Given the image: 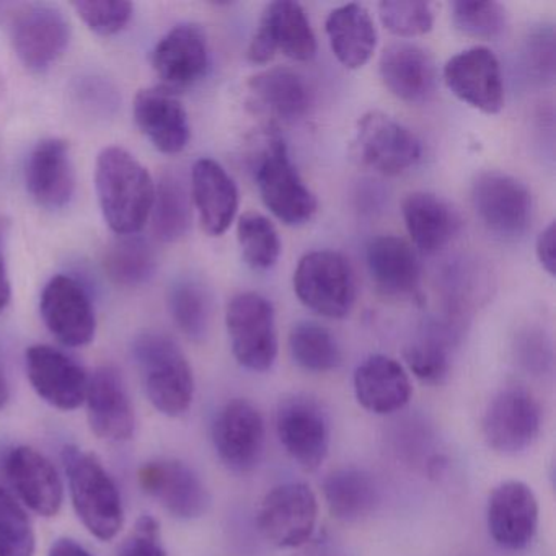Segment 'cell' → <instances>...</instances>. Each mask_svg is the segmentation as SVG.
<instances>
[{
	"label": "cell",
	"mask_w": 556,
	"mask_h": 556,
	"mask_svg": "<svg viewBox=\"0 0 556 556\" xmlns=\"http://www.w3.org/2000/svg\"><path fill=\"white\" fill-rule=\"evenodd\" d=\"M96 188L103 217L118 236H136L151 217L155 184L126 149L106 148L97 159Z\"/></svg>",
	"instance_id": "obj_1"
},
{
	"label": "cell",
	"mask_w": 556,
	"mask_h": 556,
	"mask_svg": "<svg viewBox=\"0 0 556 556\" xmlns=\"http://www.w3.org/2000/svg\"><path fill=\"white\" fill-rule=\"evenodd\" d=\"M63 465L74 509L86 529L103 542L115 539L125 523V509L118 486L102 462L76 445H67Z\"/></svg>",
	"instance_id": "obj_2"
},
{
	"label": "cell",
	"mask_w": 556,
	"mask_h": 556,
	"mask_svg": "<svg viewBox=\"0 0 556 556\" xmlns=\"http://www.w3.org/2000/svg\"><path fill=\"white\" fill-rule=\"evenodd\" d=\"M132 351L152 406L170 418L185 415L193 403L194 377L180 346L165 334L144 333Z\"/></svg>",
	"instance_id": "obj_3"
},
{
	"label": "cell",
	"mask_w": 556,
	"mask_h": 556,
	"mask_svg": "<svg viewBox=\"0 0 556 556\" xmlns=\"http://www.w3.org/2000/svg\"><path fill=\"white\" fill-rule=\"evenodd\" d=\"M255 181L265 206L286 226H304L317 213V198L292 165L285 142L269 138L255 165Z\"/></svg>",
	"instance_id": "obj_4"
},
{
	"label": "cell",
	"mask_w": 556,
	"mask_h": 556,
	"mask_svg": "<svg viewBox=\"0 0 556 556\" xmlns=\"http://www.w3.org/2000/svg\"><path fill=\"white\" fill-rule=\"evenodd\" d=\"M292 285L299 301L321 317H348L356 301L350 263L330 250L307 253L295 268Z\"/></svg>",
	"instance_id": "obj_5"
},
{
	"label": "cell",
	"mask_w": 556,
	"mask_h": 556,
	"mask_svg": "<svg viewBox=\"0 0 556 556\" xmlns=\"http://www.w3.org/2000/svg\"><path fill=\"white\" fill-rule=\"evenodd\" d=\"M226 324L237 363L253 372L271 369L278 357L271 302L256 292H242L227 305Z\"/></svg>",
	"instance_id": "obj_6"
},
{
	"label": "cell",
	"mask_w": 556,
	"mask_h": 556,
	"mask_svg": "<svg viewBox=\"0 0 556 556\" xmlns=\"http://www.w3.org/2000/svg\"><path fill=\"white\" fill-rule=\"evenodd\" d=\"M481 431L488 447L497 454L517 455L527 451L542 431L539 400L523 387H506L488 405Z\"/></svg>",
	"instance_id": "obj_7"
},
{
	"label": "cell",
	"mask_w": 556,
	"mask_h": 556,
	"mask_svg": "<svg viewBox=\"0 0 556 556\" xmlns=\"http://www.w3.org/2000/svg\"><path fill=\"white\" fill-rule=\"evenodd\" d=\"M318 501L305 483L273 488L260 504L256 526L266 542L278 548H298L314 535Z\"/></svg>",
	"instance_id": "obj_8"
},
{
	"label": "cell",
	"mask_w": 556,
	"mask_h": 556,
	"mask_svg": "<svg viewBox=\"0 0 556 556\" xmlns=\"http://www.w3.org/2000/svg\"><path fill=\"white\" fill-rule=\"evenodd\" d=\"M353 157L364 168L382 175H399L421 157V144L405 126L382 112H369L357 123Z\"/></svg>",
	"instance_id": "obj_9"
},
{
	"label": "cell",
	"mask_w": 556,
	"mask_h": 556,
	"mask_svg": "<svg viewBox=\"0 0 556 556\" xmlns=\"http://www.w3.org/2000/svg\"><path fill=\"white\" fill-rule=\"evenodd\" d=\"M475 213L490 232L504 239L523 236L532 223L529 188L503 172H484L471 187Z\"/></svg>",
	"instance_id": "obj_10"
},
{
	"label": "cell",
	"mask_w": 556,
	"mask_h": 556,
	"mask_svg": "<svg viewBox=\"0 0 556 556\" xmlns=\"http://www.w3.org/2000/svg\"><path fill=\"white\" fill-rule=\"evenodd\" d=\"M276 431L299 467L307 471L321 467L330 451V421L317 400L307 395L282 400L276 412Z\"/></svg>",
	"instance_id": "obj_11"
},
{
	"label": "cell",
	"mask_w": 556,
	"mask_h": 556,
	"mask_svg": "<svg viewBox=\"0 0 556 556\" xmlns=\"http://www.w3.org/2000/svg\"><path fill=\"white\" fill-rule=\"evenodd\" d=\"M278 51L294 61H311L317 53V38L307 14L291 0L266 5L247 54L253 64H266Z\"/></svg>",
	"instance_id": "obj_12"
},
{
	"label": "cell",
	"mask_w": 556,
	"mask_h": 556,
	"mask_svg": "<svg viewBox=\"0 0 556 556\" xmlns=\"http://www.w3.org/2000/svg\"><path fill=\"white\" fill-rule=\"evenodd\" d=\"M11 40L22 64L41 73L53 66L70 47V21L53 5H25L12 21Z\"/></svg>",
	"instance_id": "obj_13"
},
{
	"label": "cell",
	"mask_w": 556,
	"mask_h": 556,
	"mask_svg": "<svg viewBox=\"0 0 556 556\" xmlns=\"http://www.w3.org/2000/svg\"><path fill=\"white\" fill-rule=\"evenodd\" d=\"M213 444L230 470L247 473L258 467L265 451V421L260 409L249 400H230L214 419Z\"/></svg>",
	"instance_id": "obj_14"
},
{
	"label": "cell",
	"mask_w": 556,
	"mask_h": 556,
	"mask_svg": "<svg viewBox=\"0 0 556 556\" xmlns=\"http://www.w3.org/2000/svg\"><path fill=\"white\" fill-rule=\"evenodd\" d=\"M142 491L181 520L198 519L211 506V494L200 475L174 458L148 462L139 468Z\"/></svg>",
	"instance_id": "obj_15"
},
{
	"label": "cell",
	"mask_w": 556,
	"mask_h": 556,
	"mask_svg": "<svg viewBox=\"0 0 556 556\" xmlns=\"http://www.w3.org/2000/svg\"><path fill=\"white\" fill-rule=\"evenodd\" d=\"M41 317L64 346L83 348L96 338L97 318L90 295L71 276H54L41 294Z\"/></svg>",
	"instance_id": "obj_16"
},
{
	"label": "cell",
	"mask_w": 556,
	"mask_h": 556,
	"mask_svg": "<svg viewBox=\"0 0 556 556\" xmlns=\"http://www.w3.org/2000/svg\"><path fill=\"white\" fill-rule=\"evenodd\" d=\"M445 86L460 102L484 115H497L504 106L500 61L483 47L462 51L444 66Z\"/></svg>",
	"instance_id": "obj_17"
},
{
	"label": "cell",
	"mask_w": 556,
	"mask_h": 556,
	"mask_svg": "<svg viewBox=\"0 0 556 556\" xmlns=\"http://www.w3.org/2000/svg\"><path fill=\"white\" fill-rule=\"evenodd\" d=\"M25 363L28 380L45 402L63 412L84 405L89 376L73 357L48 344H35L28 348Z\"/></svg>",
	"instance_id": "obj_18"
},
{
	"label": "cell",
	"mask_w": 556,
	"mask_h": 556,
	"mask_svg": "<svg viewBox=\"0 0 556 556\" xmlns=\"http://www.w3.org/2000/svg\"><path fill=\"white\" fill-rule=\"evenodd\" d=\"M488 530L501 548L519 552L533 542L539 529V501L529 484L503 481L488 501Z\"/></svg>",
	"instance_id": "obj_19"
},
{
	"label": "cell",
	"mask_w": 556,
	"mask_h": 556,
	"mask_svg": "<svg viewBox=\"0 0 556 556\" xmlns=\"http://www.w3.org/2000/svg\"><path fill=\"white\" fill-rule=\"evenodd\" d=\"M87 419L100 439L128 441L135 434L136 416L122 374L112 366L99 367L89 377Z\"/></svg>",
	"instance_id": "obj_20"
},
{
	"label": "cell",
	"mask_w": 556,
	"mask_h": 556,
	"mask_svg": "<svg viewBox=\"0 0 556 556\" xmlns=\"http://www.w3.org/2000/svg\"><path fill=\"white\" fill-rule=\"evenodd\" d=\"M5 473L25 506L38 516L54 517L64 501V484L56 467L37 448H12L5 460Z\"/></svg>",
	"instance_id": "obj_21"
},
{
	"label": "cell",
	"mask_w": 556,
	"mask_h": 556,
	"mask_svg": "<svg viewBox=\"0 0 556 556\" xmlns=\"http://www.w3.org/2000/svg\"><path fill=\"white\" fill-rule=\"evenodd\" d=\"M152 66L164 89L193 86L206 76L210 67L206 35L197 25H178L159 41Z\"/></svg>",
	"instance_id": "obj_22"
},
{
	"label": "cell",
	"mask_w": 556,
	"mask_h": 556,
	"mask_svg": "<svg viewBox=\"0 0 556 556\" xmlns=\"http://www.w3.org/2000/svg\"><path fill=\"white\" fill-rule=\"evenodd\" d=\"M25 181L38 206L61 210L70 204L76 190V172L67 142L63 139L41 141L28 157Z\"/></svg>",
	"instance_id": "obj_23"
},
{
	"label": "cell",
	"mask_w": 556,
	"mask_h": 556,
	"mask_svg": "<svg viewBox=\"0 0 556 556\" xmlns=\"http://www.w3.org/2000/svg\"><path fill=\"white\" fill-rule=\"evenodd\" d=\"M136 125L162 154H180L190 142L187 110L172 90L164 87L144 89L136 96Z\"/></svg>",
	"instance_id": "obj_24"
},
{
	"label": "cell",
	"mask_w": 556,
	"mask_h": 556,
	"mask_svg": "<svg viewBox=\"0 0 556 556\" xmlns=\"http://www.w3.org/2000/svg\"><path fill=\"white\" fill-rule=\"evenodd\" d=\"M383 86L402 102H429L438 90V67L428 51L412 43H393L379 63Z\"/></svg>",
	"instance_id": "obj_25"
},
{
	"label": "cell",
	"mask_w": 556,
	"mask_h": 556,
	"mask_svg": "<svg viewBox=\"0 0 556 556\" xmlns=\"http://www.w3.org/2000/svg\"><path fill=\"white\" fill-rule=\"evenodd\" d=\"M191 198L207 236L219 237L229 230L239 210V190L232 177L213 159H201L193 165Z\"/></svg>",
	"instance_id": "obj_26"
},
{
	"label": "cell",
	"mask_w": 556,
	"mask_h": 556,
	"mask_svg": "<svg viewBox=\"0 0 556 556\" xmlns=\"http://www.w3.org/2000/svg\"><path fill=\"white\" fill-rule=\"evenodd\" d=\"M412 392V382L402 364L383 354L367 357L354 372L357 402L376 415H392L405 408Z\"/></svg>",
	"instance_id": "obj_27"
},
{
	"label": "cell",
	"mask_w": 556,
	"mask_h": 556,
	"mask_svg": "<svg viewBox=\"0 0 556 556\" xmlns=\"http://www.w3.org/2000/svg\"><path fill=\"white\" fill-rule=\"evenodd\" d=\"M367 268L374 285L387 295H409L419 285L418 256L406 240L380 236L370 240L366 252Z\"/></svg>",
	"instance_id": "obj_28"
},
{
	"label": "cell",
	"mask_w": 556,
	"mask_h": 556,
	"mask_svg": "<svg viewBox=\"0 0 556 556\" xmlns=\"http://www.w3.org/2000/svg\"><path fill=\"white\" fill-rule=\"evenodd\" d=\"M402 213L413 243L425 253L447 247L460 226L457 213L447 201L422 191L405 198Z\"/></svg>",
	"instance_id": "obj_29"
},
{
	"label": "cell",
	"mask_w": 556,
	"mask_h": 556,
	"mask_svg": "<svg viewBox=\"0 0 556 556\" xmlns=\"http://www.w3.org/2000/svg\"><path fill=\"white\" fill-rule=\"evenodd\" d=\"M325 30L331 51L346 70H361L369 63L377 47V30L363 5L334 9L328 15Z\"/></svg>",
	"instance_id": "obj_30"
},
{
	"label": "cell",
	"mask_w": 556,
	"mask_h": 556,
	"mask_svg": "<svg viewBox=\"0 0 556 556\" xmlns=\"http://www.w3.org/2000/svg\"><path fill=\"white\" fill-rule=\"evenodd\" d=\"M256 105L282 122H295L307 113L312 96L304 77L288 67H273L249 83Z\"/></svg>",
	"instance_id": "obj_31"
},
{
	"label": "cell",
	"mask_w": 556,
	"mask_h": 556,
	"mask_svg": "<svg viewBox=\"0 0 556 556\" xmlns=\"http://www.w3.org/2000/svg\"><path fill=\"white\" fill-rule=\"evenodd\" d=\"M324 494L331 516L341 522H357L370 516L380 500L372 475L356 467L340 468L328 475Z\"/></svg>",
	"instance_id": "obj_32"
},
{
	"label": "cell",
	"mask_w": 556,
	"mask_h": 556,
	"mask_svg": "<svg viewBox=\"0 0 556 556\" xmlns=\"http://www.w3.org/2000/svg\"><path fill=\"white\" fill-rule=\"evenodd\" d=\"M151 219L152 230L162 242H177L187 236L191 226L190 193L177 175H164L155 185Z\"/></svg>",
	"instance_id": "obj_33"
},
{
	"label": "cell",
	"mask_w": 556,
	"mask_h": 556,
	"mask_svg": "<svg viewBox=\"0 0 556 556\" xmlns=\"http://www.w3.org/2000/svg\"><path fill=\"white\" fill-rule=\"evenodd\" d=\"M155 253L149 242L138 236H119L110 243L103 256V269L110 281L123 288H138L155 273Z\"/></svg>",
	"instance_id": "obj_34"
},
{
	"label": "cell",
	"mask_w": 556,
	"mask_h": 556,
	"mask_svg": "<svg viewBox=\"0 0 556 556\" xmlns=\"http://www.w3.org/2000/svg\"><path fill=\"white\" fill-rule=\"evenodd\" d=\"M289 351L294 363L308 372H330L341 364L337 338L314 321H299L292 327Z\"/></svg>",
	"instance_id": "obj_35"
},
{
	"label": "cell",
	"mask_w": 556,
	"mask_h": 556,
	"mask_svg": "<svg viewBox=\"0 0 556 556\" xmlns=\"http://www.w3.org/2000/svg\"><path fill=\"white\" fill-rule=\"evenodd\" d=\"M237 239L247 265L258 271L273 268L281 255L278 230L263 214H243L237 224Z\"/></svg>",
	"instance_id": "obj_36"
},
{
	"label": "cell",
	"mask_w": 556,
	"mask_h": 556,
	"mask_svg": "<svg viewBox=\"0 0 556 556\" xmlns=\"http://www.w3.org/2000/svg\"><path fill=\"white\" fill-rule=\"evenodd\" d=\"M406 366L421 382L442 383L451 370V340L442 331H431L409 343L403 351Z\"/></svg>",
	"instance_id": "obj_37"
},
{
	"label": "cell",
	"mask_w": 556,
	"mask_h": 556,
	"mask_svg": "<svg viewBox=\"0 0 556 556\" xmlns=\"http://www.w3.org/2000/svg\"><path fill=\"white\" fill-rule=\"evenodd\" d=\"M37 539L22 504L0 486V556H34Z\"/></svg>",
	"instance_id": "obj_38"
},
{
	"label": "cell",
	"mask_w": 556,
	"mask_h": 556,
	"mask_svg": "<svg viewBox=\"0 0 556 556\" xmlns=\"http://www.w3.org/2000/svg\"><path fill=\"white\" fill-rule=\"evenodd\" d=\"M170 312L175 324L191 340H203L210 327V299L193 281H184L170 292Z\"/></svg>",
	"instance_id": "obj_39"
},
{
	"label": "cell",
	"mask_w": 556,
	"mask_h": 556,
	"mask_svg": "<svg viewBox=\"0 0 556 556\" xmlns=\"http://www.w3.org/2000/svg\"><path fill=\"white\" fill-rule=\"evenodd\" d=\"M452 22L465 37L494 40L506 30V9L497 2H468L457 0L452 4Z\"/></svg>",
	"instance_id": "obj_40"
},
{
	"label": "cell",
	"mask_w": 556,
	"mask_h": 556,
	"mask_svg": "<svg viewBox=\"0 0 556 556\" xmlns=\"http://www.w3.org/2000/svg\"><path fill=\"white\" fill-rule=\"evenodd\" d=\"M379 17L390 34L402 38L421 37L434 25L431 4L419 0H383Z\"/></svg>",
	"instance_id": "obj_41"
},
{
	"label": "cell",
	"mask_w": 556,
	"mask_h": 556,
	"mask_svg": "<svg viewBox=\"0 0 556 556\" xmlns=\"http://www.w3.org/2000/svg\"><path fill=\"white\" fill-rule=\"evenodd\" d=\"M73 8L84 24L100 37H113L125 30L135 11L131 2L125 0H79Z\"/></svg>",
	"instance_id": "obj_42"
},
{
	"label": "cell",
	"mask_w": 556,
	"mask_h": 556,
	"mask_svg": "<svg viewBox=\"0 0 556 556\" xmlns=\"http://www.w3.org/2000/svg\"><path fill=\"white\" fill-rule=\"evenodd\" d=\"M118 556H167L162 543L161 523L148 514L139 517L135 529L119 546Z\"/></svg>",
	"instance_id": "obj_43"
},
{
	"label": "cell",
	"mask_w": 556,
	"mask_h": 556,
	"mask_svg": "<svg viewBox=\"0 0 556 556\" xmlns=\"http://www.w3.org/2000/svg\"><path fill=\"white\" fill-rule=\"evenodd\" d=\"M527 61L533 73L553 79L555 71V35L552 28H543L530 37L527 47Z\"/></svg>",
	"instance_id": "obj_44"
},
{
	"label": "cell",
	"mask_w": 556,
	"mask_h": 556,
	"mask_svg": "<svg viewBox=\"0 0 556 556\" xmlns=\"http://www.w3.org/2000/svg\"><path fill=\"white\" fill-rule=\"evenodd\" d=\"M519 356L523 366L532 372L543 374L552 363V353L546 346L545 340L535 334H527L519 346Z\"/></svg>",
	"instance_id": "obj_45"
},
{
	"label": "cell",
	"mask_w": 556,
	"mask_h": 556,
	"mask_svg": "<svg viewBox=\"0 0 556 556\" xmlns=\"http://www.w3.org/2000/svg\"><path fill=\"white\" fill-rule=\"evenodd\" d=\"M555 223H549L548 227L543 229L539 239H536V256H539L540 265L549 276H555Z\"/></svg>",
	"instance_id": "obj_46"
},
{
	"label": "cell",
	"mask_w": 556,
	"mask_h": 556,
	"mask_svg": "<svg viewBox=\"0 0 556 556\" xmlns=\"http://www.w3.org/2000/svg\"><path fill=\"white\" fill-rule=\"evenodd\" d=\"M48 556H93L89 549L84 548L80 543H77L76 540L67 539V536H63V539H58L56 542L51 545L50 553Z\"/></svg>",
	"instance_id": "obj_47"
},
{
	"label": "cell",
	"mask_w": 556,
	"mask_h": 556,
	"mask_svg": "<svg viewBox=\"0 0 556 556\" xmlns=\"http://www.w3.org/2000/svg\"><path fill=\"white\" fill-rule=\"evenodd\" d=\"M12 298L11 279L5 269L4 260L0 256V314L8 308Z\"/></svg>",
	"instance_id": "obj_48"
},
{
	"label": "cell",
	"mask_w": 556,
	"mask_h": 556,
	"mask_svg": "<svg viewBox=\"0 0 556 556\" xmlns=\"http://www.w3.org/2000/svg\"><path fill=\"white\" fill-rule=\"evenodd\" d=\"M9 396H11V392H9L8 379H5L4 370L0 367V409L8 405Z\"/></svg>",
	"instance_id": "obj_49"
},
{
	"label": "cell",
	"mask_w": 556,
	"mask_h": 556,
	"mask_svg": "<svg viewBox=\"0 0 556 556\" xmlns=\"http://www.w3.org/2000/svg\"><path fill=\"white\" fill-rule=\"evenodd\" d=\"M4 93V77L0 76V97Z\"/></svg>",
	"instance_id": "obj_50"
}]
</instances>
